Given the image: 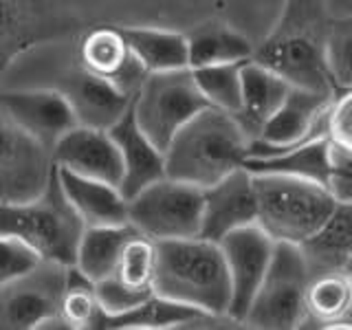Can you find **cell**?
<instances>
[{"label": "cell", "instance_id": "1", "mask_svg": "<svg viewBox=\"0 0 352 330\" xmlns=\"http://www.w3.org/2000/svg\"><path fill=\"white\" fill-rule=\"evenodd\" d=\"M77 33L31 47L0 75L3 88H51L69 99L82 126L108 130L124 117L135 95L86 71L77 58Z\"/></svg>", "mask_w": 352, "mask_h": 330}, {"label": "cell", "instance_id": "2", "mask_svg": "<svg viewBox=\"0 0 352 330\" xmlns=\"http://www.w3.org/2000/svg\"><path fill=\"white\" fill-rule=\"evenodd\" d=\"M328 25L322 0H286L282 18L251 60L282 75L291 86L335 97L337 88L326 64Z\"/></svg>", "mask_w": 352, "mask_h": 330}, {"label": "cell", "instance_id": "3", "mask_svg": "<svg viewBox=\"0 0 352 330\" xmlns=\"http://www.w3.org/2000/svg\"><path fill=\"white\" fill-rule=\"evenodd\" d=\"M154 293L207 317H229L234 293L220 242L201 236L157 242Z\"/></svg>", "mask_w": 352, "mask_h": 330}, {"label": "cell", "instance_id": "4", "mask_svg": "<svg viewBox=\"0 0 352 330\" xmlns=\"http://www.w3.org/2000/svg\"><path fill=\"white\" fill-rule=\"evenodd\" d=\"M251 141L236 115L207 106L165 148V172L205 190L245 165Z\"/></svg>", "mask_w": 352, "mask_h": 330}, {"label": "cell", "instance_id": "5", "mask_svg": "<svg viewBox=\"0 0 352 330\" xmlns=\"http://www.w3.org/2000/svg\"><path fill=\"white\" fill-rule=\"evenodd\" d=\"M84 231V220L62 190L58 165L40 196L25 203H0V236L22 240L42 260L73 267Z\"/></svg>", "mask_w": 352, "mask_h": 330}, {"label": "cell", "instance_id": "6", "mask_svg": "<svg viewBox=\"0 0 352 330\" xmlns=\"http://www.w3.org/2000/svg\"><path fill=\"white\" fill-rule=\"evenodd\" d=\"M258 198V220L275 242L306 245L326 220L337 201L324 185L284 174H253Z\"/></svg>", "mask_w": 352, "mask_h": 330}, {"label": "cell", "instance_id": "7", "mask_svg": "<svg viewBox=\"0 0 352 330\" xmlns=\"http://www.w3.org/2000/svg\"><path fill=\"white\" fill-rule=\"evenodd\" d=\"M311 267L300 245L278 242L269 271L251 302L242 324L262 330H289L302 324L306 311V291L311 284Z\"/></svg>", "mask_w": 352, "mask_h": 330}, {"label": "cell", "instance_id": "8", "mask_svg": "<svg viewBox=\"0 0 352 330\" xmlns=\"http://www.w3.org/2000/svg\"><path fill=\"white\" fill-rule=\"evenodd\" d=\"M207 106L192 69L148 73L132 99L137 124L163 152L176 132Z\"/></svg>", "mask_w": 352, "mask_h": 330}, {"label": "cell", "instance_id": "9", "mask_svg": "<svg viewBox=\"0 0 352 330\" xmlns=\"http://www.w3.org/2000/svg\"><path fill=\"white\" fill-rule=\"evenodd\" d=\"M128 223L154 242L201 236L203 190L163 176L130 198Z\"/></svg>", "mask_w": 352, "mask_h": 330}, {"label": "cell", "instance_id": "10", "mask_svg": "<svg viewBox=\"0 0 352 330\" xmlns=\"http://www.w3.org/2000/svg\"><path fill=\"white\" fill-rule=\"evenodd\" d=\"M53 152L11 117L0 97V203H25L49 185Z\"/></svg>", "mask_w": 352, "mask_h": 330}, {"label": "cell", "instance_id": "11", "mask_svg": "<svg viewBox=\"0 0 352 330\" xmlns=\"http://www.w3.org/2000/svg\"><path fill=\"white\" fill-rule=\"evenodd\" d=\"M69 267L42 260L0 289V330H33L60 315Z\"/></svg>", "mask_w": 352, "mask_h": 330}, {"label": "cell", "instance_id": "12", "mask_svg": "<svg viewBox=\"0 0 352 330\" xmlns=\"http://www.w3.org/2000/svg\"><path fill=\"white\" fill-rule=\"evenodd\" d=\"M64 0H0V75L20 53L73 33Z\"/></svg>", "mask_w": 352, "mask_h": 330}, {"label": "cell", "instance_id": "13", "mask_svg": "<svg viewBox=\"0 0 352 330\" xmlns=\"http://www.w3.org/2000/svg\"><path fill=\"white\" fill-rule=\"evenodd\" d=\"M333 99L335 97L330 95L293 86L280 110L260 132V137L251 141L247 159L264 157V154L289 150L313 139L328 137V108Z\"/></svg>", "mask_w": 352, "mask_h": 330}, {"label": "cell", "instance_id": "14", "mask_svg": "<svg viewBox=\"0 0 352 330\" xmlns=\"http://www.w3.org/2000/svg\"><path fill=\"white\" fill-rule=\"evenodd\" d=\"M275 242L260 225H249L231 231L227 238L220 240L223 247L229 278H231V308L229 319L242 324L251 308L269 264L275 253Z\"/></svg>", "mask_w": 352, "mask_h": 330}, {"label": "cell", "instance_id": "15", "mask_svg": "<svg viewBox=\"0 0 352 330\" xmlns=\"http://www.w3.org/2000/svg\"><path fill=\"white\" fill-rule=\"evenodd\" d=\"M77 58L93 75L115 84L128 95H137L148 71L130 51L117 25H93L77 33Z\"/></svg>", "mask_w": 352, "mask_h": 330}, {"label": "cell", "instance_id": "16", "mask_svg": "<svg viewBox=\"0 0 352 330\" xmlns=\"http://www.w3.org/2000/svg\"><path fill=\"white\" fill-rule=\"evenodd\" d=\"M258 198L253 174L242 168L227 174L223 181L203 190V227L201 238L220 242L231 231L256 225Z\"/></svg>", "mask_w": 352, "mask_h": 330}, {"label": "cell", "instance_id": "17", "mask_svg": "<svg viewBox=\"0 0 352 330\" xmlns=\"http://www.w3.org/2000/svg\"><path fill=\"white\" fill-rule=\"evenodd\" d=\"M3 104L18 124L53 152L66 132L80 126L69 99L51 88H3Z\"/></svg>", "mask_w": 352, "mask_h": 330}, {"label": "cell", "instance_id": "18", "mask_svg": "<svg viewBox=\"0 0 352 330\" xmlns=\"http://www.w3.org/2000/svg\"><path fill=\"white\" fill-rule=\"evenodd\" d=\"M53 161L58 168L88 176V179L119 185L124 179V163L119 148L108 130L75 126L55 143Z\"/></svg>", "mask_w": 352, "mask_h": 330}, {"label": "cell", "instance_id": "19", "mask_svg": "<svg viewBox=\"0 0 352 330\" xmlns=\"http://www.w3.org/2000/svg\"><path fill=\"white\" fill-rule=\"evenodd\" d=\"M108 132L113 135L121 154V163H124V179L119 183V190L128 201L141 190H146L148 185L168 176V172H165V152L141 130L132 104L124 117L113 128H108Z\"/></svg>", "mask_w": 352, "mask_h": 330}, {"label": "cell", "instance_id": "20", "mask_svg": "<svg viewBox=\"0 0 352 330\" xmlns=\"http://www.w3.org/2000/svg\"><path fill=\"white\" fill-rule=\"evenodd\" d=\"M66 198L80 214L86 227H108L128 223V198L119 185L88 179V176L58 168Z\"/></svg>", "mask_w": 352, "mask_h": 330}, {"label": "cell", "instance_id": "21", "mask_svg": "<svg viewBox=\"0 0 352 330\" xmlns=\"http://www.w3.org/2000/svg\"><path fill=\"white\" fill-rule=\"evenodd\" d=\"M291 88L293 86L282 75L256 60L242 64V108L236 117L251 139L260 137L264 126L284 104Z\"/></svg>", "mask_w": 352, "mask_h": 330}, {"label": "cell", "instance_id": "22", "mask_svg": "<svg viewBox=\"0 0 352 330\" xmlns=\"http://www.w3.org/2000/svg\"><path fill=\"white\" fill-rule=\"evenodd\" d=\"M117 27L124 31L130 51L148 73L190 69V47L185 33L148 25Z\"/></svg>", "mask_w": 352, "mask_h": 330}, {"label": "cell", "instance_id": "23", "mask_svg": "<svg viewBox=\"0 0 352 330\" xmlns=\"http://www.w3.org/2000/svg\"><path fill=\"white\" fill-rule=\"evenodd\" d=\"M330 146H333L330 137L313 139L289 150L264 154V157H249L245 159V168L251 174H284L326 187L330 174Z\"/></svg>", "mask_w": 352, "mask_h": 330}, {"label": "cell", "instance_id": "24", "mask_svg": "<svg viewBox=\"0 0 352 330\" xmlns=\"http://www.w3.org/2000/svg\"><path fill=\"white\" fill-rule=\"evenodd\" d=\"M190 47V69L212 64L247 62L253 58V44L227 22L209 20L185 33Z\"/></svg>", "mask_w": 352, "mask_h": 330}, {"label": "cell", "instance_id": "25", "mask_svg": "<svg viewBox=\"0 0 352 330\" xmlns=\"http://www.w3.org/2000/svg\"><path fill=\"white\" fill-rule=\"evenodd\" d=\"M139 234L130 223L126 225H108V227H86L84 236L77 247L75 269H80L91 282H102L108 275H113L121 251L128 245V240Z\"/></svg>", "mask_w": 352, "mask_h": 330}, {"label": "cell", "instance_id": "26", "mask_svg": "<svg viewBox=\"0 0 352 330\" xmlns=\"http://www.w3.org/2000/svg\"><path fill=\"white\" fill-rule=\"evenodd\" d=\"M313 275L339 271L352 256V203H337L333 216L317 234L302 245Z\"/></svg>", "mask_w": 352, "mask_h": 330}, {"label": "cell", "instance_id": "27", "mask_svg": "<svg viewBox=\"0 0 352 330\" xmlns=\"http://www.w3.org/2000/svg\"><path fill=\"white\" fill-rule=\"evenodd\" d=\"M205 317L201 311H194L190 306L176 304L170 300H163L154 293L148 302L132 308V311L119 315V317H106L102 319L99 328H172L179 324H192L194 319Z\"/></svg>", "mask_w": 352, "mask_h": 330}, {"label": "cell", "instance_id": "28", "mask_svg": "<svg viewBox=\"0 0 352 330\" xmlns=\"http://www.w3.org/2000/svg\"><path fill=\"white\" fill-rule=\"evenodd\" d=\"M242 64H212L192 69L194 80L205 95L207 104L225 110V113L238 115L242 108Z\"/></svg>", "mask_w": 352, "mask_h": 330}, {"label": "cell", "instance_id": "29", "mask_svg": "<svg viewBox=\"0 0 352 330\" xmlns=\"http://www.w3.org/2000/svg\"><path fill=\"white\" fill-rule=\"evenodd\" d=\"M60 315L64 317V322L69 324L71 330L97 328L99 319L104 315L102 304L97 300L95 282L88 280L75 267H69V282H66V293L62 297Z\"/></svg>", "mask_w": 352, "mask_h": 330}, {"label": "cell", "instance_id": "30", "mask_svg": "<svg viewBox=\"0 0 352 330\" xmlns=\"http://www.w3.org/2000/svg\"><path fill=\"white\" fill-rule=\"evenodd\" d=\"M115 278L135 291H154V275H157V242L152 238L135 234L121 251L117 262Z\"/></svg>", "mask_w": 352, "mask_h": 330}, {"label": "cell", "instance_id": "31", "mask_svg": "<svg viewBox=\"0 0 352 330\" xmlns=\"http://www.w3.org/2000/svg\"><path fill=\"white\" fill-rule=\"evenodd\" d=\"M352 304V284L339 271H326L311 278L306 291V311L324 322L344 315Z\"/></svg>", "mask_w": 352, "mask_h": 330}, {"label": "cell", "instance_id": "32", "mask_svg": "<svg viewBox=\"0 0 352 330\" xmlns=\"http://www.w3.org/2000/svg\"><path fill=\"white\" fill-rule=\"evenodd\" d=\"M326 64L337 93L352 88V14L330 20L326 33Z\"/></svg>", "mask_w": 352, "mask_h": 330}, {"label": "cell", "instance_id": "33", "mask_svg": "<svg viewBox=\"0 0 352 330\" xmlns=\"http://www.w3.org/2000/svg\"><path fill=\"white\" fill-rule=\"evenodd\" d=\"M95 291H97V300H99V304H102V311H104L102 319L124 315V313L132 311V308L141 306L143 302H148L154 295V291L128 289V286L121 284L115 275H108V278H104L102 282H97ZM102 319H99V324H102Z\"/></svg>", "mask_w": 352, "mask_h": 330}, {"label": "cell", "instance_id": "34", "mask_svg": "<svg viewBox=\"0 0 352 330\" xmlns=\"http://www.w3.org/2000/svg\"><path fill=\"white\" fill-rule=\"evenodd\" d=\"M42 258L14 236H0V289L31 271Z\"/></svg>", "mask_w": 352, "mask_h": 330}, {"label": "cell", "instance_id": "35", "mask_svg": "<svg viewBox=\"0 0 352 330\" xmlns=\"http://www.w3.org/2000/svg\"><path fill=\"white\" fill-rule=\"evenodd\" d=\"M328 137L335 146L352 150V88L339 91L328 108Z\"/></svg>", "mask_w": 352, "mask_h": 330}, {"label": "cell", "instance_id": "36", "mask_svg": "<svg viewBox=\"0 0 352 330\" xmlns=\"http://www.w3.org/2000/svg\"><path fill=\"white\" fill-rule=\"evenodd\" d=\"M326 190L337 203H352V150L330 146V174Z\"/></svg>", "mask_w": 352, "mask_h": 330}]
</instances>
